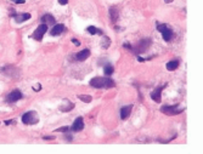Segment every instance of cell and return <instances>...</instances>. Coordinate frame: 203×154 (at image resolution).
Listing matches in <instances>:
<instances>
[{
  "label": "cell",
  "instance_id": "17",
  "mask_svg": "<svg viewBox=\"0 0 203 154\" xmlns=\"http://www.w3.org/2000/svg\"><path fill=\"white\" fill-rule=\"evenodd\" d=\"M86 30H88V33H89V34H93V35H95V34H100V35H102V34H103L101 29L96 28V27H94V26H89Z\"/></svg>",
  "mask_w": 203,
  "mask_h": 154
},
{
  "label": "cell",
  "instance_id": "3",
  "mask_svg": "<svg viewBox=\"0 0 203 154\" xmlns=\"http://www.w3.org/2000/svg\"><path fill=\"white\" fill-rule=\"evenodd\" d=\"M39 121V115L34 110H29L22 115V123L26 125H34Z\"/></svg>",
  "mask_w": 203,
  "mask_h": 154
},
{
  "label": "cell",
  "instance_id": "31",
  "mask_svg": "<svg viewBox=\"0 0 203 154\" xmlns=\"http://www.w3.org/2000/svg\"><path fill=\"white\" fill-rule=\"evenodd\" d=\"M3 70H4V69H3V68H0V73H1V72H3Z\"/></svg>",
  "mask_w": 203,
  "mask_h": 154
},
{
  "label": "cell",
  "instance_id": "11",
  "mask_svg": "<svg viewBox=\"0 0 203 154\" xmlns=\"http://www.w3.org/2000/svg\"><path fill=\"white\" fill-rule=\"evenodd\" d=\"M63 32H66V27H64V24H55V26L52 27V29L50 30V34L51 35H60V34H62Z\"/></svg>",
  "mask_w": 203,
  "mask_h": 154
},
{
  "label": "cell",
  "instance_id": "15",
  "mask_svg": "<svg viewBox=\"0 0 203 154\" xmlns=\"http://www.w3.org/2000/svg\"><path fill=\"white\" fill-rule=\"evenodd\" d=\"M179 64H180V62L178 60H172L167 63V69L168 70H175V69H178V67H179Z\"/></svg>",
  "mask_w": 203,
  "mask_h": 154
},
{
  "label": "cell",
  "instance_id": "10",
  "mask_svg": "<svg viewBox=\"0 0 203 154\" xmlns=\"http://www.w3.org/2000/svg\"><path fill=\"white\" fill-rule=\"evenodd\" d=\"M133 109V104H128V106H124L120 108V119L122 120H127L129 118Z\"/></svg>",
  "mask_w": 203,
  "mask_h": 154
},
{
  "label": "cell",
  "instance_id": "14",
  "mask_svg": "<svg viewBox=\"0 0 203 154\" xmlns=\"http://www.w3.org/2000/svg\"><path fill=\"white\" fill-rule=\"evenodd\" d=\"M30 18V13H21V15H13V20L15 22H17V23H22L24 21H27Z\"/></svg>",
  "mask_w": 203,
  "mask_h": 154
},
{
  "label": "cell",
  "instance_id": "4",
  "mask_svg": "<svg viewBox=\"0 0 203 154\" xmlns=\"http://www.w3.org/2000/svg\"><path fill=\"white\" fill-rule=\"evenodd\" d=\"M161 110L168 115H178L184 112V108L180 104H173V106H163L161 108Z\"/></svg>",
  "mask_w": 203,
  "mask_h": 154
},
{
  "label": "cell",
  "instance_id": "5",
  "mask_svg": "<svg viewBox=\"0 0 203 154\" xmlns=\"http://www.w3.org/2000/svg\"><path fill=\"white\" fill-rule=\"evenodd\" d=\"M157 29L162 33V37H163V39L166 40V41H169V40L172 39L173 30H172V28H169L167 24H159V23H157Z\"/></svg>",
  "mask_w": 203,
  "mask_h": 154
},
{
  "label": "cell",
  "instance_id": "6",
  "mask_svg": "<svg viewBox=\"0 0 203 154\" xmlns=\"http://www.w3.org/2000/svg\"><path fill=\"white\" fill-rule=\"evenodd\" d=\"M46 30H47V26L45 23H42V24H39V26L37 27V29L34 30V33H33V37L37 41H40V40L43 39V37H44V34L46 33Z\"/></svg>",
  "mask_w": 203,
  "mask_h": 154
},
{
  "label": "cell",
  "instance_id": "30",
  "mask_svg": "<svg viewBox=\"0 0 203 154\" xmlns=\"http://www.w3.org/2000/svg\"><path fill=\"white\" fill-rule=\"evenodd\" d=\"M164 1H166L167 4H169V3H173V0H164Z\"/></svg>",
  "mask_w": 203,
  "mask_h": 154
},
{
  "label": "cell",
  "instance_id": "7",
  "mask_svg": "<svg viewBox=\"0 0 203 154\" xmlns=\"http://www.w3.org/2000/svg\"><path fill=\"white\" fill-rule=\"evenodd\" d=\"M22 92L20 91V90H13V91H11L9 95L6 96V102H9V103H15V102H17V101H20L21 98H22Z\"/></svg>",
  "mask_w": 203,
  "mask_h": 154
},
{
  "label": "cell",
  "instance_id": "9",
  "mask_svg": "<svg viewBox=\"0 0 203 154\" xmlns=\"http://www.w3.org/2000/svg\"><path fill=\"white\" fill-rule=\"evenodd\" d=\"M167 86V84H164V85H161V86H158L155 91H152L151 92V98L155 101V102H157V103H159L161 102V94H162V91H163V89Z\"/></svg>",
  "mask_w": 203,
  "mask_h": 154
},
{
  "label": "cell",
  "instance_id": "21",
  "mask_svg": "<svg viewBox=\"0 0 203 154\" xmlns=\"http://www.w3.org/2000/svg\"><path fill=\"white\" fill-rule=\"evenodd\" d=\"M110 45H111V39L108 37H103L102 38V41H101V46L103 49H108Z\"/></svg>",
  "mask_w": 203,
  "mask_h": 154
},
{
  "label": "cell",
  "instance_id": "16",
  "mask_svg": "<svg viewBox=\"0 0 203 154\" xmlns=\"http://www.w3.org/2000/svg\"><path fill=\"white\" fill-rule=\"evenodd\" d=\"M110 17H111L112 22H117L118 17H119V12L117 10V7H111L110 9Z\"/></svg>",
  "mask_w": 203,
  "mask_h": 154
},
{
  "label": "cell",
  "instance_id": "20",
  "mask_svg": "<svg viewBox=\"0 0 203 154\" xmlns=\"http://www.w3.org/2000/svg\"><path fill=\"white\" fill-rule=\"evenodd\" d=\"M78 98H79L80 101L85 102V103H90V102L93 101V97H91L90 95H79Z\"/></svg>",
  "mask_w": 203,
  "mask_h": 154
},
{
  "label": "cell",
  "instance_id": "18",
  "mask_svg": "<svg viewBox=\"0 0 203 154\" xmlns=\"http://www.w3.org/2000/svg\"><path fill=\"white\" fill-rule=\"evenodd\" d=\"M66 103H67V106H60L61 112H69V110H72L73 108H74V103L69 102L68 100H66Z\"/></svg>",
  "mask_w": 203,
  "mask_h": 154
},
{
  "label": "cell",
  "instance_id": "26",
  "mask_svg": "<svg viewBox=\"0 0 203 154\" xmlns=\"http://www.w3.org/2000/svg\"><path fill=\"white\" fill-rule=\"evenodd\" d=\"M40 87H42V86H40V85L38 84L37 86H33V90H34V91H39V90H40Z\"/></svg>",
  "mask_w": 203,
  "mask_h": 154
},
{
  "label": "cell",
  "instance_id": "24",
  "mask_svg": "<svg viewBox=\"0 0 203 154\" xmlns=\"http://www.w3.org/2000/svg\"><path fill=\"white\" fill-rule=\"evenodd\" d=\"M12 3H15V4H24V0H12Z\"/></svg>",
  "mask_w": 203,
  "mask_h": 154
},
{
  "label": "cell",
  "instance_id": "1",
  "mask_svg": "<svg viewBox=\"0 0 203 154\" xmlns=\"http://www.w3.org/2000/svg\"><path fill=\"white\" fill-rule=\"evenodd\" d=\"M90 85L95 89H111V87H115L116 83L113 82L112 79L110 78H101V77H96L93 78L90 80Z\"/></svg>",
  "mask_w": 203,
  "mask_h": 154
},
{
  "label": "cell",
  "instance_id": "29",
  "mask_svg": "<svg viewBox=\"0 0 203 154\" xmlns=\"http://www.w3.org/2000/svg\"><path fill=\"white\" fill-rule=\"evenodd\" d=\"M137 61H139V62H144L145 60H144L142 57H140V56H137Z\"/></svg>",
  "mask_w": 203,
  "mask_h": 154
},
{
  "label": "cell",
  "instance_id": "19",
  "mask_svg": "<svg viewBox=\"0 0 203 154\" xmlns=\"http://www.w3.org/2000/svg\"><path fill=\"white\" fill-rule=\"evenodd\" d=\"M103 72H105V74H106L107 77H110L111 74H113V72H115V68H113L112 64H106L103 68Z\"/></svg>",
  "mask_w": 203,
  "mask_h": 154
},
{
  "label": "cell",
  "instance_id": "13",
  "mask_svg": "<svg viewBox=\"0 0 203 154\" xmlns=\"http://www.w3.org/2000/svg\"><path fill=\"white\" fill-rule=\"evenodd\" d=\"M40 21H42V23H45L46 26H52V24H55V17L52 15L50 13H46L44 16H42V18H40Z\"/></svg>",
  "mask_w": 203,
  "mask_h": 154
},
{
  "label": "cell",
  "instance_id": "27",
  "mask_svg": "<svg viewBox=\"0 0 203 154\" xmlns=\"http://www.w3.org/2000/svg\"><path fill=\"white\" fill-rule=\"evenodd\" d=\"M43 139H44V140H54L55 137H52V136H44Z\"/></svg>",
  "mask_w": 203,
  "mask_h": 154
},
{
  "label": "cell",
  "instance_id": "25",
  "mask_svg": "<svg viewBox=\"0 0 203 154\" xmlns=\"http://www.w3.org/2000/svg\"><path fill=\"white\" fill-rule=\"evenodd\" d=\"M59 3H60L61 5H66V4L68 3V0H59Z\"/></svg>",
  "mask_w": 203,
  "mask_h": 154
},
{
  "label": "cell",
  "instance_id": "23",
  "mask_svg": "<svg viewBox=\"0 0 203 154\" xmlns=\"http://www.w3.org/2000/svg\"><path fill=\"white\" fill-rule=\"evenodd\" d=\"M72 43H73V44H74L76 46H79V45H80V43L78 41V40H77V39H74V38H73V39H72Z\"/></svg>",
  "mask_w": 203,
  "mask_h": 154
},
{
  "label": "cell",
  "instance_id": "8",
  "mask_svg": "<svg viewBox=\"0 0 203 154\" xmlns=\"http://www.w3.org/2000/svg\"><path fill=\"white\" fill-rule=\"evenodd\" d=\"M84 129V120L82 117H78L76 120H74V123H73L72 127H71V130L72 131H74V132H79V131H82Z\"/></svg>",
  "mask_w": 203,
  "mask_h": 154
},
{
  "label": "cell",
  "instance_id": "22",
  "mask_svg": "<svg viewBox=\"0 0 203 154\" xmlns=\"http://www.w3.org/2000/svg\"><path fill=\"white\" fill-rule=\"evenodd\" d=\"M68 130H69V127H68V126H62V127L57 129V130H56V132H67Z\"/></svg>",
  "mask_w": 203,
  "mask_h": 154
},
{
  "label": "cell",
  "instance_id": "2",
  "mask_svg": "<svg viewBox=\"0 0 203 154\" xmlns=\"http://www.w3.org/2000/svg\"><path fill=\"white\" fill-rule=\"evenodd\" d=\"M151 44H152L151 39H141L140 41L137 43L136 45L130 46V45L125 44V45H124V47H127V49H130V51H132L133 53H135V55H139V53H142V52H146V51H147V50H149V47L151 46Z\"/></svg>",
  "mask_w": 203,
  "mask_h": 154
},
{
  "label": "cell",
  "instance_id": "12",
  "mask_svg": "<svg viewBox=\"0 0 203 154\" xmlns=\"http://www.w3.org/2000/svg\"><path fill=\"white\" fill-rule=\"evenodd\" d=\"M89 56H90V50H89V49H84L83 51H80L76 55V60L79 62H83L89 57Z\"/></svg>",
  "mask_w": 203,
  "mask_h": 154
},
{
  "label": "cell",
  "instance_id": "28",
  "mask_svg": "<svg viewBox=\"0 0 203 154\" xmlns=\"http://www.w3.org/2000/svg\"><path fill=\"white\" fill-rule=\"evenodd\" d=\"M12 123H13V120H7V121H5V125H10Z\"/></svg>",
  "mask_w": 203,
  "mask_h": 154
}]
</instances>
